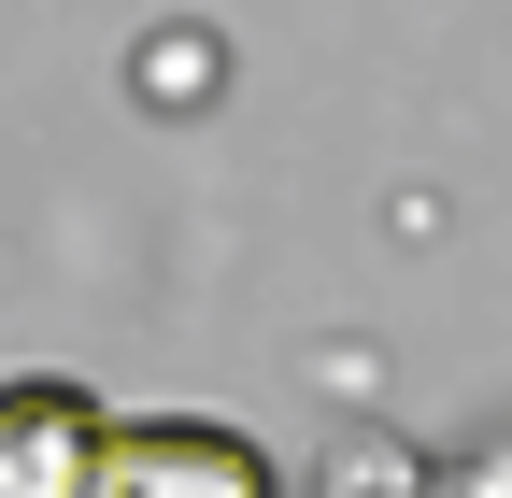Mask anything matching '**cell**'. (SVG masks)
Wrapping results in <instances>:
<instances>
[{"instance_id":"cell-2","label":"cell","mask_w":512,"mask_h":498,"mask_svg":"<svg viewBox=\"0 0 512 498\" xmlns=\"http://www.w3.org/2000/svg\"><path fill=\"white\" fill-rule=\"evenodd\" d=\"M100 399L72 370H15L0 385V498H86L100 484Z\"/></svg>"},{"instance_id":"cell-1","label":"cell","mask_w":512,"mask_h":498,"mask_svg":"<svg viewBox=\"0 0 512 498\" xmlns=\"http://www.w3.org/2000/svg\"><path fill=\"white\" fill-rule=\"evenodd\" d=\"M86 498H285V456L228 413H114Z\"/></svg>"}]
</instances>
